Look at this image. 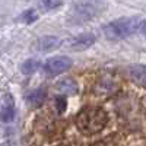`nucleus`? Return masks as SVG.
<instances>
[{
  "label": "nucleus",
  "instance_id": "9d476101",
  "mask_svg": "<svg viewBox=\"0 0 146 146\" xmlns=\"http://www.w3.org/2000/svg\"><path fill=\"white\" fill-rule=\"evenodd\" d=\"M58 91L62 94H67V95H75L78 92V83L73 79H64L58 83Z\"/></svg>",
  "mask_w": 146,
  "mask_h": 146
},
{
  "label": "nucleus",
  "instance_id": "7ed1b4c3",
  "mask_svg": "<svg viewBox=\"0 0 146 146\" xmlns=\"http://www.w3.org/2000/svg\"><path fill=\"white\" fill-rule=\"evenodd\" d=\"M105 7V0H78L72 6L69 21L72 23H83L96 18Z\"/></svg>",
  "mask_w": 146,
  "mask_h": 146
},
{
  "label": "nucleus",
  "instance_id": "0eeeda50",
  "mask_svg": "<svg viewBox=\"0 0 146 146\" xmlns=\"http://www.w3.org/2000/svg\"><path fill=\"white\" fill-rule=\"evenodd\" d=\"M58 47H60V40L57 36L45 35V36H41L40 40L35 41L34 50H36L38 53H51Z\"/></svg>",
  "mask_w": 146,
  "mask_h": 146
},
{
  "label": "nucleus",
  "instance_id": "f03ea898",
  "mask_svg": "<svg viewBox=\"0 0 146 146\" xmlns=\"http://www.w3.org/2000/svg\"><path fill=\"white\" fill-rule=\"evenodd\" d=\"M102 31L110 41L124 40L135 34H145V21L140 18H121L104 25Z\"/></svg>",
  "mask_w": 146,
  "mask_h": 146
},
{
  "label": "nucleus",
  "instance_id": "39448f33",
  "mask_svg": "<svg viewBox=\"0 0 146 146\" xmlns=\"http://www.w3.org/2000/svg\"><path fill=\"white\" fill-rule=\"evenodd\" d=\"M96 38L94 34H82L79 36H75L66 42V48L70 51H83L88 50L89 47H92L95 44Z\"/></svg>",
  "mask_w": 146,
  "mask_h": 146
},
{
  "label": "nucleus",
  "instance_id": "6e6552de",
  "mask_svg": "<svg viewBox=\"0 0 146 146\" xmlns=\"http://www.w3.org/2000/svg\"><path fill=\"white\" fill-rule=\"evenodd\" d=\"M45 98H47L45 89L38 88V89H34V91H31L29 94H27L25 101H27V104H28L29 108H34V110H35V108H40V107L44 104Z\"/></svg>",
  "mask_w": 146,
  "mask_h": 146
},
{
  "label": "nucleus",
  "instance_id": "423d86ee",
  "mask_svg": "<svg viewBox=\"0 0 146 146\" xmlns=\"http://www.w3.org/2000/svg\"><path fill=\"white\" fill-rule=\"evenodd\" d=\"M15 100L12 95L7 94L0 100V120L3 123H10L15 118Z\"/></svg>",
  "mask_w": 146,
  "mask_h": 146
},
{
  "label": "nucleus",
  "instance_id": "f257e3e1",
  "mask_svg": "<svg viewBox=\"0 0 146 146\" xmlns=\"http://www.w3.org/2000/svg\"><path fill=\"white\" fill-rule=\"evenodd\" d=\"M108 124V114L100 107H85L76 115V127L86 136L98 135Z\"/></svg>",
  "mask_w": 146,
  "mask_h": 146
},
{
  "label": "nucleus",
  "instance_id": "1a4fd4ad",
  "mask_svg": "<svg viewBox=\"0 0 146 146\" xmlns=\"http://www.w3.org/2000/svg\"><path fill=\"white\" fill-rule=\"evenodd\" d=\"M127 76L140 86H145L146 85V67L143 64L139 66H130L127 69Z\"/></svg>",
  "mask_w": 146,
  "mask_h": 146
},
{
  "label": "nucleus",
  "instance_id": "4468645a",
  "mask_svg": "<svg viewBox=\"0 0 146 146\" xmlns=\"http://www.w3.org/2000/svg\"><path fill=\"white\" fill-rule=\"evenodd\" d=\"M54 102H56V110H57V113H58V114H63V113L66 111V107H67L66 96H64V95L57 96V98L54 100Z\"/></svg>",
  "mask_w": 146,
  "mask_h": 146
},
{
  "label": "nucleus",
  "instance_id": "ddd939ff",
  "mask_svg": "<svg viewBox=\"0 0 146 146\" xmlns=\"http://www.w3.org/2000/svg\"><path fill=\"white\" fill-rule=\"evenodd\" d=\"M63 5V0H40V6L44 10H53Z\"/></svg>",
  "mask_w": 146,
  "mask_h": 146
},
{
  "label": "nucleus",
  "instance_id": "f8f14e48",
  "mask_svg": "<svg viewBox=\"0 0 146 146\" xmlns=\"http://www.w3.org/2000/svg\"><path fill=\"white\" fill-rule=\"evenodd\" d=\"M19 19L23 21L25 23H32V22H35L36 19H38V13H36L34 9H27V10L19 16Z\"/></svg>",
  "mask_w": 146,
  "mask_h": 146
},
{
  "label": "nucleus",
  "instance_id": "20e7f679",
  "mask_svg": "<svg viewBox=\"0 0 146 146\" xmlns=\"http://www.w3.org/2000/svg\"><path fill=\"white\" fill-rule=\"evenodd\" d=\"M73 62L70 57L66 56H58V57H51L44 63V72L48 76H57L62 73L67 72L72 67Z\"/></svg>",
  "mask_w": 146,
  "mask_h": 146
},
{
  "label": "nucleus",
  "instance_id": "9b49d317",
  "mask_svg": "<svg viewBox=\"0 0 146 146\" xmlns=\"http://www.w3.org/2000/svg\"><path fill=\"white\" fill-rule=\"evenodd\" d=\"M38 67H40L38 60L29 58V60H27V62H23V63H22L21 70H22L23 75H32V73H35L36 70H38Z\"/></svg>",
  "mask_w": 146,
  "mask_h": 146
}]
</instances>
